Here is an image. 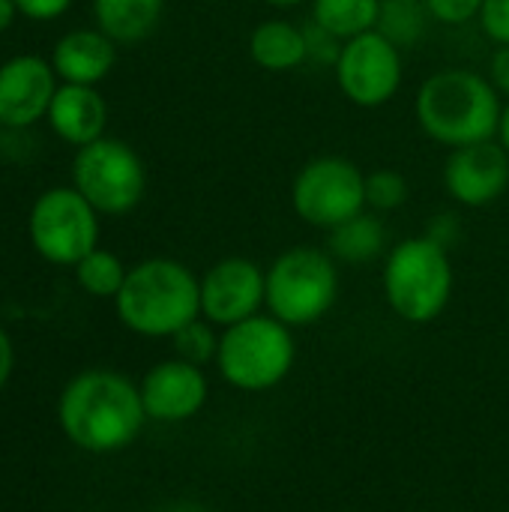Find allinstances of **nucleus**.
Returning a JSON list of instances; mask_svg holds the SVG:
<instances>
[{
	"label": "nucleus",
	"instance_id": "nucleus-1",
	"mask_svg": "<svg viewBox=\"0 0 509 512\" xmlns=\"http://www.w3.org/2000/svg\"><path fill=\"white\" fill-rule=\"evenodd\" d=\"M57 423L84 453H120L141 435L147 411L141 390L114 369L78 372L57 399Z\"/></svg>",
	"mask_w": 509,
	"mask_h": 512
},
{
	"label": "nucleus",
	"instance_id": "nucleus-2",
	"mask_svg": "<svg viewBox=\"0 0 509 512\" xmlns=\"http://www.w3.org/2000/svg\"><path fill=\"white\" fill-rule=\"evenodd\" d=\"M504 99L489 75L474 69H441L429 75L414 99L420 129L447 150L492 141L498 135Z\"/></svg>",
	"mask_w": 509,
	"mask_h": 512
},
{
	"label": "nucleus",
	"instance_id": "nucleus-3",
	"mask_svg": "<svg viewBox=\"0 0 509 512\" xmlns=\"http://www.w3.org/2000/svg\"><path fill=\"white\" fill-rule=\"evenodd\" d=\"M114 309L126 330L147 339H171L201 318V279L174 258L138 261L129 267Z\"/></svg>",
	"mask_w": 509,
	"mask_h": 512
},
{
	"label": "nucleus",
	"instance_id": "nucleus-4",
	"mask_svg": "<svg viewBox=\"0 0 509 512\" xmlns=\"http://www.w3.org/2000/svg\"><path fill=\"white\" fill-rule=\"evenodd\" d=\"M384 297L408 324L435 321L453 297V261L432 234L408 237L387 252Z\"/></svg>",
	"mask_w": 509,
	"mask_h": 512
},
{
	"label": "nucleus",
	"instance_id": "nucleus-5",
	"mask_svg": "<svg viewBox=\"0 0 509 512\" xmlns=\"http://www.w3.org/2000/svg\"><path fill=\"white\" fill-rule=\"evenodd\" d=\"M294 360L297 345L291 327L273 315H252L234 327H225L219 336V375L243 393L273 390L291 375Z\"/></svg>",
	"mask_w": 509,
	"mask_h": 512
},
{
	"label": "nucleus",
	"instance_id": "nucleus-6",
	"mask_svg": "<svg viewBox=\"0 0 509 512\" xmlns=\"http://www.w3.org/2000/svg\"><path fill=\"white\" fill-rule=\"evenodd\" d=\"M339 261L315 246L282 252L267 270V309L282 324L309 327L339 300Z\"/></svg>",
	"mask_w": 509,
	"mask_h": 512
},
{
	"label": "nucleus",
	"instance_id": "nucleus-7",
	"mask_svg": "<svg viewBox=\"0 0 509 512\" xmlns=\"http://www.w3.org/2000/svg\"><path fill=\"white\" fill-rule=\"evenodd\" d=\"M72 186L99 216H126L147 192V168L126 141L102 135L99 141L78 147L72 159Z\"/></svg>",
	"mask_w": 509,
	"mask_h": 512
},
{
	"label": "nucleus",
	"instance_id": "nucleus-8",
	"mask_svg": "<svg viewBox=\"0 0 509 512\" xmlns=\"http://www.w3.org/2000/svg\"><path fill=\"white\" fill-rule=\"evenodd\" d=\"M27 237L48 264L75 267L99 246V213L75 186H54L33 201Z\"/></svg>",
	"mask_w": 509,
	"mask_h": 512
},
{
	"label": "nucleus",
	"instance_id": "nucleus-9",
	"mask_svg": "<svg viewBox=\"0 0 509 512\" xmlns=\"http://www.w3.org/2000/svg\"><path fill=\"white\" fill-rule=\"evenodd\" d=\"M291 207L306 225L333 231L369 210L366 174L345 156H315L297 171L291 183Z\"/></svg>",
	"mask_w": 509,
	"mask_h": 512
},
{
	"label": "nucleus",
	"instance_id": "nucleus-10",
	"mask_svg": "<svg viewBox=\"0 0 509 512\" xmlns=\"http://www.w3.org/2000/svg\"><path fill=\"white\" fill-rule=\"evenodd\" d=\"M342 96L357 108L387 105L405 78L402 48L390 42L381 30H369L342 45V54L333 66Z\"/></svg>",
	"mask_w": 509,
	"mask_h": 512
},
{
	"label": "nucleus",
	"instance_id": "nucleus-11",
	"mask_svg": "<svg viewBox=\"0 0 509 512\" xmlns=\"http://www.w3.org/2000/svg\"><path fill=\"white\" fill-rule=\"evenodd\" d=\"M267 306V273L252 258H222L201 276V318L234 327Z\"/></svg>",
	"mask_w": 509,
	"mask_h": 512
},
{
	"label": "nucleus",
	"instance_id": "nucleus-12",
	"mask_svg": "<svg viewBox=\"0 0 509 512\" xmlns=\"http://www.w3.org/2000/svg\"><path fill=\"white\" fill-rule=\"evenodd\" d=\"M447 195L462 207H489L509 189V153L492 138L456 147L444 165Z\"/></svg>",
	"mask_w": 509,
	"mask_h": 512
},
{
	"label": "nucleus",
	"instance_id": "nucleus-13",
	"mask_svg": "<svg viewBox=\"0 0 509 512\" xmlns=\"http://www.w3.org/2000/svg\"><path fill=\"white\" fill-rule=\"evenodd\" d=\"M60 78L51 60L15 54L0 66V123L3 129H27L48 117Z\"/></svg>",
	"mask_w": 509,
	"mask_h": 512
},
{
	"label": "nucleus",
	"instance_id": "nucleus-14",
	"mask_svg": "<svg viewBox=\"0 0 509 512\" xmlns=\"http://www.w3.org/2000/svg\"><path fill=\"white\" fill-rule=\"evenodd\" d=\"M147 420L156 423H186L207 405L210 387L201 366L180 357L156 363L138 384Z\"/></svg>",
	"mask_w": 509,
	"mask_h": 512
},
{
	"label": "nucleus",
	"instance_id": "nucleus-15",
	"mask_svg": "<svg viewBox=\"0 0 509 512\" xmlns=\"http://www.w3.org/2000/svg\"><path fill=\"white\" fill-rule=\"evenodd\" d=\"M117 63V42L99 27H78L57 39L51 51V66L60 84L96 87L111 75Z\"/></svg>",
	"mask_w": 509,
	"mask_h": 512
},
{
	"label": "nucleus",
	"instance_id": "nucleus-16",
	"mask_svg": "<svg viewBox=\"0 0 509 512\" xmlns=\"http://www.w3.org/2000/svg\"><path fill=\"white\" fill-rule=\"evenodd\" d=\"M45 120L51 123L57 138H63L66 144L84 147V144H93L105 135L108 105L96 87L60 84L54 99H51Z\"/></svg>",
	"mask_w": 509,
	"mask_h": 512
},
{
	"label": "nucleus",
	"instance_id": "nucleus-17",
	"mask_svg": "<svg viewBox=\"0 0 509 512\" xmlns=\"http://www.w3.org/2000/svg\"><path fill=\"white\" fill-rule=\"evenodd\" d=\"M249 57L267 72H291L306 63V33L288 18H267L249 36Z\"/></svg>",
	"mask_w": 509,
	"mask_h": 512
},
{
	"label": "nucleus",
	"instance_id": "nucleus-18",
	"mask_svg": "<svg viewBox=\"0 0 509 512\" xmlns=\"http://www.w3.org/2000/svg\"><path fill=\"white\" fill-rule=\"evenodd\" d=\"M165 12V0H93V18L117 45L147 39Z\"/></svg>",
	"mask_w": 509,
	"mask_h": 512
},
{
	"label": "nucleus",
	"instance_id": "nucleus-19",
	"mask_svg": "<svg viewBox=\"0 0 509 512\" xmlns=\"http://www.w3.org/2000/svg\"><path fill=\"white\" fill-rule=\"evenodd\" d=\"M327 234H330L327 252L345 264H369L378 255H384V249H387V228L369 210H363L360 216L342 222L339 228H333Z\"/></svg>",
	"mask_w": 509,
	"mask_h": 512
},
{
	"label": "nucleus",
	"instance_id": "nucleus-20",
	"mask_svg": "<svg viewBox=\"0 0 509 512\" xmlns=\"http://www.w3.org/2000/svg\"><path fill=\"white\" fill-rule=\"evenodd\" d=\"M381 0H312V21L348 42L369 30H378Z\"/></svg>",
	"mask_w": 509,
	"mask_h": 512
},
{
	"label": "nucleus",
	"instance_id": "nucleus-21",
	"mask_svg": "<svg viewBox=\"0 0 509 512\" xmlns=\"http://www.w3.org/2000/svg\"><path fill=\"white\" fill-rule=\"evenodd\" d=\"M429 21H435V18H432L426 0H381L378 30L399 48L417 45L426 36Z\"/></svg>",
	"mask_w": 509,
	"mask_h": 512
},
{
	"label": "nucleus",
	"instance_id": "nucleus-22",
	"mask_svg": "<svg viewBox=\"0 0 509 512\" xmlns=\"http://www.w3.org/2000/svg\"><path fill=\"white\" fill-rule=\"evenodd\" d=\"M75 282L84 294L90 297H99V300H114L126 282V273L129 267L108 249H93L87 258H81L75 267Z\"/></svg>",
	"mask_w": 509,
	"mask_h": 512
},
{
	"label": "nucleus",
	"instance_id": "nucleus-23",
	"mask_svg": "<svg viewBox=\"0 0 509 512\" xmlns=\"http://www.w3.org/2000/svg\"><path fill=\"white\" fill-rule=\"evenodd\" d=\"M219 336L216 324H210L207 318H195L192 324H186L183 330H177L171 336L174 342V354L192 366H204V363H216L219 354Z\"/></svg>",
	"mask_w": 509,
	"mask_h": 512
},
{
	"label": "nucleus",
	"instance_id": "nucleus-24",
	"mask_svg": "<svg viewBox=\"0 0 509 512\" xmlns=\"http://www.w3.org/2000/svg\"><path fill=\"white\" fill-rule=\"evenodd\" d=\"M411 198L408 177L396 168H378L366 174V207L375 213H393Z\"/></svg>",
	"mask_w": 509,
	"mask_h": 512
},
{
	"label": "nucleus",
	"instance_id": "nucleus-25",
	"mask_svg": "<svg viewBox=\"0 0 509 512\" xmlns=\"http://www.w3.org/2000/svg\"><path fill=\"white\" fill-rule=\"evenodd\" d=\"M303 33H306V60L318 63V66H336V60H339L345 42L336 39L330 30H324V27L315 24V21H309V24L303 27Z\"/></svg>",
	"mask_w": 509,
	"mask_h": 512
},
{
	"label": "nucleus",
	"instance_id": "nucleus-26",
	"mask_svg": "<svg viewBox=\"0 0 509 512\" xmlns=\"http://www.w3.org/2000/svg\"><path fill=\"white\" fill-rule=\"evenodd\" d=\"M432 18L438 24H447V27H459V24H468V21H477L480 9H483V0H426Z\"/></svg>",
	"mask_w": 509,
	"mask_h": 512
},
{
	"label": "nucleus",
	"instance_id": "nucleus-27",
	"mask_svg": "<svg viewBox=\"0 0 509 512\" xmlns=\"http://www.w3.org/2000/svg\"><path fill=\"white\" fill-rule=\"evenodd\" d=\"M477 21L495 45H509V0H483Z\"/></svg>",
	"mask_w": 509,
	"mask_h": 512
},
{
	"label": "nucleus",
	"instance_id": "nucleus-28",
	"mask_svg": "<svg viewBox=\"0 0 509 512\" xmlns=\"http://www.w3.org/2000/svg\"><path fill=\"white\" fill-rule=\"evenodd\" d=\"M15 6H18V15L30 21H54L72 6V0H15Z\"/></svg>",
	"mask_w": 509,
	"mask_h": 512
},
{
	"label": "nucleus",
	"instance_id": "nucleus-29",
	"mask_svg": "<svg viewBox=\"0 0 509 512\" xmlns=\"http://www.w3.org/2000/svg\"><path fill=\"white\" fill-rule=\"evenodd\" d=\"M489 81L501 93V99H509V45H498L489 60Z\"/></svg>",
	"mask_w": 509,
	"mask_h": 512
},
{
	"label": "nucleus",
	"instance_id": "nucleus-30",
	"mask_svg": "<svg viewBox=\"0 0 509 512\" xmlns=\"http://www.w3.org/2000/svg\"><path fill=\"white\" fill-rule=\"evenodd\" d=\"M15 372V345H12V336L6 333V327L0 324V390L9 384Z\"/></svg>",
	"mask_w": 509,
	"mask_h": 512
},
{
	"label": "nucleus",
	"instance_id": "nucleus-31",
	"mask_svg": "<svg viewBox=\"0 0 509 512\" xmlns=\"http://www.w3.org/2000/svg\"><path fill=\"white\" fill-rule=\"evenodd\" d=\"M15 15H18L15 0H0V33H6L15 24Z\"/></svg>",
	"mask_w": 509,
	"mask_h": 512
},
{
	"label": "nucleus",
	"instance_id": "nucleus-32",
	"mask_svg": "<svg viewBox=\"0 0 509 512\" xmlns=\"http://www.w3.org/2000/svg\"><path fill=\"white\" fill-rule=\"evenodd\" d=\"M495 141L509 153V99H504V108H501V120H498V135Z\"/></svg>",
	"mask_w": 509,
	"mask_h": 512
},
{
	"label": "nucleus",
	"instance_id": "nucleus-33",
	"mask_svg": "<svg viewBox=\"0 0 509 512\" xmlns=\"http://www.w3.org/2000/svg\"><path fill=\"white\" fill-rule=\"evenodd\" d=\"M264 3H270V6H276V9H291V6H300V3H306V0H264ZM312 3V0H309Z\"/></svg>",
	"mask_w": 509,
	"mask_h": 512
},
{
	"label": "nucleus",
	"instance_id": "nucleus-34",
	"mask_svg": "<svg viewBox=\"0 0 509 512\" xmlns=\"http://www.w3.org/2000/svg\"><path fill=\"white\" fill-rule=\"evenodd\" d=\"M168 512H207V510H201V507H195V504H177V507H171Z\"/></svg>",
	"mask_w": 509,
	"mask_h": 512
},
{
	"label": "nucleus",
	"instance_id": "nucleus-35",
	"mask_svg": "<svg viewBox=\"0 0 509 512\" xmlns=\"http://www.w3.org/2000/svg\"><path fill=\"white\" fill-rule=\"evenodd\" d=\"M0 135H3V123H0Z\"/></svg>",
	"mask_w": 509,
	"mask_h": 512
}]
</instances>
